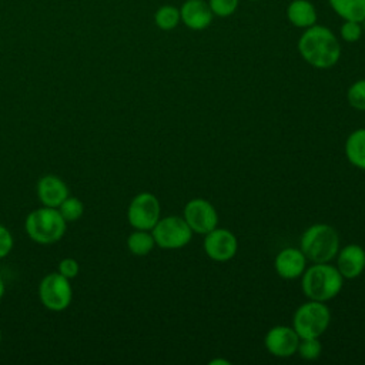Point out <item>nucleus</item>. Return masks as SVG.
<instances>
[{"instance_id": "19", "label": "nucleus", "mask_w": 365, "mask_h": 365, "mask_svg": "<svg viewBox=\"0 0 365 365\" xmlns=\"http://www.w3.org/2000/svg\"><path fill=\"white\" fill-rule=\"evenodd\" d=\"M155 245L154 237L148 230H135L127 238V248L137 257H144L153 251Z\"/></svg>"}, {"instance_id": "22", "label": "nucleus", "mask_w": 365, "mask_h": 365, "mask_svg": "<svg viewBox=\"0 0 365 365\" xmlns=\"http://www.w3.org/2000/svg\"><path fill=\"white\" fill-rule=\"evenodd\" d=\"M297 352L302 359L314 361L319 358L322 352V344L319 342V338H301Z\"/></svg>"}, {"instance_id": "18", "label": "nucleus", "mask_w": 365, "mask_h": 365, "mask_svg": "<svg viewBox=\"0 0 365 365\" xmlns=\"http://www.w3.org/2000/svg\"><path fill=\"white\" fill-rule=\"evenodd\" d=\"M328 3L342 20L362 23L365 19V0H328Z\"/></svg>"}, {"instance_id": "3", "label": "nucleus", "mask_w": 365, "mask_h": 365, "mask_svg": "<svg viewBox=\"0 0 365 365\" xmlns=\"http://www.w3.org/2000/svg\"><path fill=\"white\" fill-rule=\"evenodd\" d=\"M299 250L311 262H329L339 251V235L332 225L318 222L309 225L301 235Z\"/></svg>"}, {"instance_id": "7", "label": "nucleus", "mask_w": 365, "mask_h": 365, "mask_svg": "<svg viewBox=\"0 0 365 365\" xmlns=\"http://www.w3.org/2000/svg\"><path fill=\"white\" fill-rule=\"evenodd\" d=\"M38 297L47 309L56 312L64 311L68 308L73 298L70 279L60 272L47 274L38 285Z\"/></svg>"}, {"instance_id": "24", "label": "nucleus", "mask_w": 365, "mask_h": 365, "mask_svg": "<svg viewBox=\"0 0 365 365\" xmlns=\"http://www.w3.org/2000/svg\"><path fill=\"white\" fill-rule=\"evenodd\" d=\"M362 24L359 21H354V20H344L341 29H339V34L341 38L346 43H355L361 38L362 36Z\"/></svg>"}, {"instance_id": "16", "label": "nucleus", "mask_w": 365, "mask_h": 365, "mask_svg": "<svg viewBox=\"0 0 365 365\" xmlns=\"http://www.w3.org/2000/svg\"><path fill=\"white\" fill-rule=\"evenodd\" d=\"M288 21L298 29H308L317 23V10L309 0H292L287 6Z\"/></svg>"}, {"instance_id": "32", "label": "nucleus", "mask_w": 365, "mask_h": 365, "mask_svg": "<svg viewBox=\"0 0 365 365\" xmlns=\"http://www.w3.org/2000/svg\"><path fill=\"white\" fill-rule=\"evenodd\" d=\"M251 1H258V0H251Z\"/></svg>"}, {"instance_id": "30", "label": "nucleus", "mask_w": 365, "mask_h": 365, "mask_svg": "<svg viewBox=\"0 0 365 365\" xmlns=\"http://www.w3.org/2000/svg\"><path fill=\"white\" fill-rule=\"evenodd\" d=\"M361 24H362V29H364V31H365V19L362 20V23H361Z\"/></svg>"}, {"instance_id": "29", "label": "nucleus", "mask_w": 365, "mask_h": 365, "mask_svg": "<svg viewBox=\"0 0 365 365\" xmlns=\"http://www.w3.org/2000/svg\"><path fill=\"white\" fill-rule=\"evenodd\" d=\"M4 291H6V288H4V282H3V279L0 278V299L3 298V295H4Z\"/></svg>"}, {"instance_id": "15", "label": "nucleus", "mask_w": 365, "mask_h": 365, "mask_svg": "<svg viewBox=\"0 0 365 365\" xmlns=\"http://www.w3.org/2000/svg\"><path fill=\"white\" fill-rule=\"evenodd\" d=\"M37 195L43 205L57 208L68 197V188L60 177L44 175L37 182Z\"/></svg>"}, {"instance_id": "1", "label": "nucleus", "mask_w": 365, "mask_h": 365, "mask_svg": "<svg viewBox=\"0 0 365 365\" xmlns=\"http://www.w3.org/2000/svg\"><path fill=\"white\" fill-rule=\"evenodd\" d=\"M297 48L299 56L309 66L319 70L334 67L341 57V46L334 31L317 23L304 29L298 38Z\"/></svg>"}, {"instance_id": "31", "label": "nucleus", "mask_w": 365, "mask_h": 365, "mask_svg": "<svg viewBox=\"0 0 365 365\" xmlns=\"http://www.w3.org/2000/svg\"><path fill=\"white\" fill-rule=\"evenodd\" d=\"M0 344H1V331H0Z\"/></svg>"}, {"instance_id": "12", "label": "nucleus", "mask_w": 365, "mask_h": 365, "mask_svg": "<svg viewBox=\"0 0 365 365\" xmlns=\"http://www.w3.org/2000/svg\"><path fill=\"white\" fill-rule=\"evenodd\" d=\"M335 267L344 279L358 278L365 269V250L358 244L345 245L336 254Z\"/></svg>"}, {"instance_id": "4", "label": "nucleus", "mask_w": 365, "mask_h": 365, "mask_svg": "<svg viewBox=\"0 0 365 365\" xmlns=\"http://www.w3.org/2000/svg\"><path fill=\"white\" fill-rule=\"evenodd\" d=\"M67 221L53 207H41L31 211L24 221L27 235L37 244L48 245L60 241L66 232Z\"/></svg>"}, {"instance_id": "5", "label": "nucleus", "mask_w": 365, "mask_h": 365, "mask_svg": "<svg viewBox=\"0 0 365 365\" xmlns=\"http://www.w3.org/2000/svg\"><path fill=\"white\" fill-rule=\"evenodd\" d=\"M331 312L325 302L309 299L301 304L292 318V328L299 338H319L329 327Z\"/></svg>"}, {"instance_id": "8", "label": "nucleus", "mask_w": 365, "mask_h": 365, "mask_svg": "<svg viewBox=\"0 0 365 365\" xmlns=\"http://www.w3.org/2000/svg\"><path fill=\"white\" fill-rule=\"evenodd\" d=\"M161 207L158 198L151 192L137 194L127 208V220L130 225L135 230H148L160 220Z\"/></svg>"}, {"instance_id": "6", "label": "nucleus", "mask_w": 365, "mask_h": 365, "mask_svg": "<svg viewBox=\"0 0 365 365\" xmlns=\"http://www.w3.org/2000/svg\"><path fill=\"white\" fill-rule=\"evenodd\" d=\"M151 234L155 245L164 250H178L185 247L192 238V230L182 217L168 215L160 218L153 227Z\"/></svg>"}, {"instance_id": "21", "label": "nucleus", "mask_w": 365, "mask_h": 365, "mask_svg": "<svg viewBox=\"0 0 365 365\" xmlns=\"http://www.w3.org/2000/svg\"><path fill=\"white\" fill-rule=\"evenodd\" d=\"M57 210L60 211V214L63 215V218L67 221V222H71V221H77L83 212H84V205L83 202L76 198V197H67L58 207Z\"/></svg>"}, {"instance_id": "11", "label": "nucleus", "mask_w": 365, "mask_h": 365, "mask_svg": "<svg viewBox=\"0 0 365 365\" xmlns=\"http://www.w3.org/2000/svg\"><path fill=\"white\" fill-rule=\"evenodd\" d=\"M299 336L292 327L275 325L268 329L264 336L267 351L278 358H288L297 352Z\"/></svg>"}, {"instance_id": "20", "label": "nucleus", "mask_w": 365, "mask_h": 365, "mask_svg": "<svg viewBox=\"0 0 365 365\" xmlns=\"http://www.w3.org/2000/svg\"><path fill=\"white\" fill-rule=\"evenodd\" d=\"M180 21H181L180 9H177L173 4L160 6L154 13V23L160 30H164V31L174 30Z\"/></svg>"}, {"instance_id": "10", "label": "nucleus", "mask_w": 365, "mask_h": 365, "mask_svg": "<svg viewBox=\"0 0 365 365\" xmlns=\"http://www.w3.org/2000/svg\"><path fill=\"white\" fill-rule=\"evenodd\" d=\"M202 247L208 258L217 262H225L237 254L238 241L230 230L215 227L205 234Z\"/></svg>"}, {"instance_id": "27", "label": "nucleus", "mask_w": 365, "mask_h": 365, "mask_svg": "<svg viewBox=\"0 0 365 365\" xmlns=\"http://www.w3.org/2000/svg\"><path fill=\"white\" fill-rule=\"evenodd\" d=\"M11 248H13L11 232L4 225H0V258L7 257Z\"/></svg>"}, {"instance_id": "14", "label": "nucleus", "mask_w": 365, "mask_h": 365, "mask_svg": "<svg viewBox=\"0 0 365 365\" xmlns=\"http://www.w3.org/2000/svg\"><path fill=\"white\" fill-rule=\"evenodd\" d=\"M307 267V258L299 248H284L281 250L275 259V272L284 279H295L302 275Z\"/></svg>"}, {"instance_id": "28", "label": "nucleus", "mask_w": 365, "mask_h": 365, "mask_svg": "<svg viewBox=\"0 0 365 365\" xmlns=\"http://www.w3.org/2000/svg\"><path fill=\"white\" fill-rule=\"evenodd\" d=\"M217 364H221V365H230V361L222 359V358H217V359H211V361H210V365H217Z\"/></svg>"}, {"instance_id": "17", "label": "nucleus", "mask_w": 365, "mask_h": 365, "mask_svg": "<svg viewBox=\"0 0 365 365\" xmlns=\"http://www.w3.org/2000/svg\"><path fill=\"white\" fill-rule=\"evenodd\" d=\"M345 155L352 165L365 170V128H358L348 135Z\"/></svg>"}, {"instance_id": "23", "label": "nucleus", "mask_w": 365, "mask_h": 365, "mask_svg": "<svg viewBox=\"0 0 365 365\" xmlns=\"http://www.w3.org/2000/svg\"><path fill=\"white\" fill-rule=\"evenodd\" d=\"M346 98L351 107L365 111V78H359L349 86Z\"/></svg>"}, {"instance_id": "26", "label": "nucleus", "mask_w": 365, "mask_h": 365, "mask_svg": "<svg viewBox=\"0 0 365 365\" xmlns=\"http://www.w3.org/2000/svg\"><path fill=\"white\" fill-rule=\"evenodd\" d=\"M78 271H80V265H78V262H77L74 258H70V257L63 258V259L60 261V264H58V272H60L63 277L68 278V279L76 278L77 274H78Z\"/></svg>"}, {"instance_id": "13", "label": "nucleus", "mask_w": 365, "mask_h": 365, "mask_svg": "<svg viewBox=\"0 0 365 365\" xmlns=\"http://www.w3.org/2000/svg\"><path fill=\"white\" fill-rule=\"evenodd\" d=\"M180 17L185 27L194 31L207 29L212 21V11L205 0H185L180 7Z\"/></svg>"}, {"instance_id": "25", "label": "nucleus", "mask_w": 365, "mask_h": 365, "mask_svg": "<svg viewBox=\"0 0 365 365\" xmlns=\"http://www.w3.org/2000/svg\"><path fill=\"white\" fill-rule=\"evenodd\" d=\"M240 4V0H208V6L214 16L228 17L234 14Z\"/></svg>"}, {"instance_id": "9", "label": "nucleus", "mask_w": 365, "mask_h": 365, "mask_svg": "<svg viewBox=\"0 0 365 365\" xmlns=\"http://www.w3.org/2000/svg\"><path fill=\"white\" fill-rule=\"evenodd\" d=\"M182 218L187 221L192 232L202 235L218 225V212L215 207L205 198L190 200L184 207Z\"/></svg>"}, {"instance_id": "2", "label": "nucleus", "mask_w": 365, "mask_h": 365, "mask_svg": "<svg viewBox=\"0 0 365 365\" xmlns=\"http://www.w3.org/2000/svg\"><path fill=\"white\" fill-rule=\"evenodd\" d=\"M301 288L308 299L327 302L335 298L344 285V277L329 262H314L302 272Z\"/></svg>"}]
</instances>
